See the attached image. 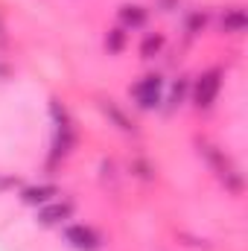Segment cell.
<instances>
[{"mask_svg":"<svg viewBox=\"0 0 248 251\" xmlns=\"http://www.w3.org/2000/svg\"><path fill=\"white\" fill-rule=\"evenodd\" d=\"M64 237H67V243H70L73 249H79V251H94L97 246H99V237H97L91 228H85V225H73V228H67Z\"/></svg>","mask_w":248,"mask_h":251,"instance_id":"3957f363","label":"cell"},{"mask_svg":"<svg viewBox=\"0 0 248 251\" xmlns=\"http://www.w3.org/2000/svg\"><path fill=\"white\" fill-rule=\"evenodd\" d=\"M161 50H164V38L161 35H146L143 44H140V56L143 59H155Z\"/></svg>","mask_w":248,"mask_h":251,"instance_id":"9c48e42d","label":"cell"},{"mask_svg":"<svg viewBox=\"0 0 248 251\" xmlns=\"http://www.w3.org/2000/svg\"><path fill=\"white\" fill-rule=\"evenodd\" d=\"M120 21H123V26L137 29V26L146 24V9H140V6H123L120 9Z\"/></svg>","mask_w":248,"mask_h":251,"instance_id":"52a82bcc","label":"cell"},{"mask_svg":"<svg viewBox=\"0 0 248 251\" xmlns=\"http://www.w3.org/2000/svg\"><path fill=\"white\" fill-rule=\"evenodd\" d=\"M187 29H190V32H198V29H204V15H198V12H196V15L187 21Z\"/></svg>","mask_w":248,"mask_h":251,"instance_id":"7c38bea8","label":"cell"},{"mask_svg":"<svg viewBox=\"0 0 248 251\" xmlns=\"http://www.w3.org/2000/svg\"><path fill=\"white\" fill-rule=\"evenodd\" d=\"M161 91H164V82H161V76H143L137 85H134V100H137V105L140 108H155L158 102H161Z\"/></svg>","mask_w":248,"mask_h":251,"instance_id":"6da1fadb","label":"cell"},{"mask_svg":"<svg viewBox=\"0 0 248 251\" xmlns=\"http://www.w3.org/2000/svg\"><path fill=\"white\" fill-rule=\"evenodd\" d=\"M102 111H105V114H108V117H111L114 123L120 126L123 131H134V123H131V120L125 117V114L120 111V108H117V105H114V102H111V100H108V102H102Z\"/></svg>","mask_w":248,"mask_h":251,"instance_id":"ba28073f","label":"cell"},{"mask_svg":"<svg viewBox=\"0 0 248 251\" xmlns=\"http://www.w3.org/2000/svg\"><path fill=\"white\" fill-rule=\"evenodd\" d=\"M105 44H108V50H111V53H120V50H123V44H125V32H123V29H111V32H108V38H105Z\"/></svg>","mask_w":248,"mask_h":251,"instance_id":"30bf717a","label":"cell"},{"mask_svg":"<svg viewBox=\"0 0 248 251\" xmlns=\"http://www.w3.org/2000/svg\"><path fill=\"white\" fill-rule=\"evenodd\" d=\"M53 196H59V190L50 187V184H41V187H29L24 193V199L29 201V204H50L53 201Z\"/></svg>","mask_w":248,"mask_h":251,"instance_id":"8992f818","label":"cell"},{"mask_svg":"<svg viewBox=\"0 0 248 251\" xmlns=\"http://www.w3.org/2000/svg\"><path fill=\"white\" fill-rule=\"evenodd\" d=\"M184 94H187V82H184V79H178V82H175V88H173V102L178 105V102L184 100Z\"/></svg>","mask_w":248,"mask_h":251,"instance_id":"8fae6325","label":"cell"},{"mask_svg":"<svg viewBox=\"0 0 248 251\" xmlns=\"http://www.w3.org/2000/svg\"><path fill=\"white\" fill-rule=\"evenodd\" d=\"M18 184V178H0V190H6V187H15Z\"/></svg>","mask_w":248,"mask_h":251,"instance_id":"4fadbf2b","label":"cell"},{"mask_svg":"<svg viewBox=\"0 0 248 251\" xmlns=\"http://www.w3.org/2000/svg\"><path fill=\"white\" fill-rule=\"evenodd\" d=\"M222 29H225V32H234V35H240V32L246 29V12H243L240 6H234V9H225V15H222Z\"/></svg>","mask_w":248,"mask_h":251,"instance_id":"5b68a950","label":"cell"},{"mask_svg":"<svg viewBox=\"0 0 248 251\" xmlns=\"http://www.w3.org/2000/svg\"><path fill=\"white\" fill-rule=\"evenodd\" d=\"M73 213V207H70V201H53V204H44L41 207V222L44 225H59V222H64L67 216Z\"/></svg>","mask_w":248,"mask_h":251,"instance_id":"277c9868","label":"cell"},{"mask_svg":"<svg viewBox=\"0 0 248 251\" xmlns=\"http://www.w3.org/2000/svg\"><path fill=\"white\" fill-rule=\"evenodd\" d=\"M219 85H222V79H219L216 70L204 73V76L196 82V105H198V108H210L213 100H216V94H219Z\"/></svg>","mask_w":248,"mask_h":251,"instance_id":"7a4b0ae2","label":"cell"}]
</instances>
